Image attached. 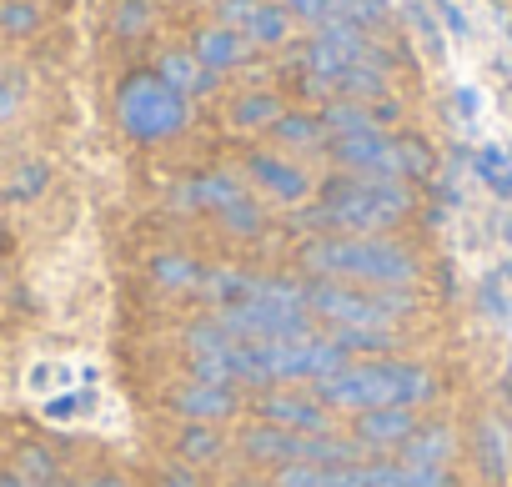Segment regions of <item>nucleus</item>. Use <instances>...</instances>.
<instances>
[{"label":"nucleus","mask_w":512,"mask_h":487,"mask_svg":"<svg viewBox=\"0 0 512 487\" xmlns=\"http://www.w3.org/2000/svg\"><path fill=\"white\" fill-rule=\"evenodd\" d=\"M121 126L136 141H166L186 126V96L171 91L161 76H131L121 91Z\"/></svg>","instance_id":"nucleus-6"},{"label":"nucleus","mask_w":512,"mask_h":487,"mask_svg":"<svg viewBox=\"0 0 512 487\" xmlns=\"http://www.w3.org/2000/svg\"><path fill=\"white\" fill-rule=\"evenodd\" d=\"M16 101H21V91H16V86H0V121H11Z\"/></svg>","instance_id":"nucleus-27"},{"label":"nucleus","mask_w":512,"mask_h":487,"mask_svg":"<svg viewBox=\"0 0 512 487\" xmlns=\"http://www.w3.org/2000/svg\"><path fill=\"white\" fill-rule=\"evenodd\" d=\"M0 26H6V31H31L36 26V11L31 6H6V11H0Z\"/></svg>","instance_id":"nucleus-26"},{"label":"nucleus","mask_w":512,"mask_h":487,"mask_svg":"<svg viewBox=\"0 0 512 487\" xmlns=\"http://www.w3.org/2000/svg\"><path fill=\"white\" fill-rule=\"evenodd\" d=\"M196 61H201L211 76H216V71H231V66L246 61V41H241L236 31H226V26H211V31L196 36Z\"/></svg>","instance_id":"nucleus-14"},{"label":"nucleus","mask_w":512,"mask_h":487,"mask_svg":"<svg viewBox=\"0 0 512 487\" xmlns=\"http://www.w3.org/2000/svg\"><path fill=\"white\" fill-rule=\"evenodd\" d=\"M171 487H191V482H181V477H171Z\"/></svg>","instance_id":"nucleus-30"},{"label":"nucleus","mask_w":512,"mask_h":487,"mask_svg":"<svg viewBox=\"0 0 512 487\" xmlns=\"http://www.w3.org/2000/svg\"><path fill=\"white\" fill-rule=\"evenodd\" d=\"M221 26L246 46H282L292 36V16L277 0H221Z\"/></svg>","instance_id":"nucleus-8"},{"label":"nucleus","mask_w":512,"mask_h":487,"mask_svg":"<svg viewBox=\"0 0 512 487\" xmlns=\"http://www.w3.org/2000/svg\"><path fill=\"white\" fill-rule=\"evenodd\" d=\"M151 277L161 287H171V292H186V287H201L206 282V272L196 262H186V257H156L151 262Z\"/></svg>","instance_id":"nucleus-17"},{"label":"nucleus","mask_w":512,"mask_h":487,"mask_svg":"<svg viewBox=\"0 0 512 487\" xmlns=\"http://www.w3.org/2000/svg\"><path fill=\"white\" fill-rule=\"evenodd\" d=\"M332 342L342 352H367V347H387L392 332L387 327H332Z\"/></svg>","instance_id":"nucleus-20"},{"label":"nucleus","mask_w":512,"mask_h":487,"mask_svg":"<svg viewBox=\"0 0 512 487\" xmlns=\"http://www.w3.org/2000/svg\"><path fill=\"white\" fill-rule=\"evenodd\" d=\"M372 126H377V116H367L362 106H347V101H342V106H332V111L322 116V131H332V141H337V136H357V131H372Z\"/></svg>","instance_id":"nucleus-18"},{"label":"nucleus","mask_w":512,"mask_h":487,"mask_svg":"<svg viewBox=\"0 0 512 487\" xmlns=\"http://www.w3.org/2000/svg\"><path fill=\"white\" fill-rule=\"evenodd\" d=\"M236 126H272V121H282V106L272 101V96H246V101H236Z\"/></svg>","instance_id":"nucleus-19"},{"label":"nucleus","mask_w":512,"mask_h":487,"mask_svg":"<svg viewBox=\"0 0 512 487\" xmlns=\"http://www.w3.org/2000/svg\"><path fill=\"white\" fill-rule=\"evenodd\" d=\"M282 11H297V16H307V21H322V26H327L332 0H282Z\"/></svg>","instance_id":"nucleus-24"},{"label":"nucleus","mask_w":512,"mask_h":487,"mask_svg":"<svg viewBox=\"0 0 512 487\" xmlns=\"http://www.w3.org/2000/svg\"><path fill=\"white\" fill-rule=\"evenodd\" d=\"M176 201L181 206H201V211H216L231 231H256L262 226V211H256V201L231 181V176H196V181H186L181 191H176Z\"/></svg>","instance_id":"nucleus-7"},{"label":"nucleus","mask_w":512,"mask_h":487,"mask_svg":"<svg viewBox=\"0 0 512 487\" xmlns=\"http://www.w3.org/2000/svg\"><path fill=\"white\" fill-rule=\"evenodd\" d=\"M246 166H251V181L262 186V191H272L277 201H302L307 186H312L302 166H292V161H282V156H267V151L251 156Z\"/></svg>","instance_id":"nucleus-11"},{"label":"nucleus","mask_w":512,"mask_h":487,"mask_svg":"<svg viewBox=\"0 0 512 487\" xmlns=\"http://www.w3.org/2000/svg\"><path fill=\"white\" fill-rule=\"evenodd\" d=\"M0 487H31V477H21V472H0Z\"/></svg>","instance_id":"nucleus-28"},{"label":"nucleus","mask_w":512,"mask_h":487,"mask_svg":"<svg viewBox=\"0 0 512 487\" xmlns=\"http://www.w3.org/2000/svg\"><path fill=\"white\" fill-rule=\"evenodd\" d=\"M417 432V422H412V407H382V412H362L357 417V447H367V452H387V447H402L407 437Z\"/></svg>","instance_id":"nucleus-10"},{"label":"nucleus","mask_w":512,"mask_h":487,"mask_svg":"<svg viewBox=\"0 0 512 487\" xmlns=\"http://www.w3.org/2000/svg\"><path fill=\"white\" fill-rule=\"evenodd\" d=\"M171 402H176V412L201 417V422H216V417H231V412H236L231 387H211V382H186Z\"/></svg>","instance_id":"nucleus-13"},{"label":"nucleus","mask_w":512,"mask_h":487,"mask_svg":"<svg viewBox=\"0 0 512 487\" xmlns=\"http://www.w3.org/2000/svg\"><path fill=\"white\" fill-rule=\"evenodd\" d=\"M302 267L317 282H357V287H387V292H407L422 267L407 247L382 236H317L302 247Z\"/></svg>","instance_id":"nucleus-1"},{"label":"nucleus","mask_w":512,"mask_h":487,"mask_svg":"<svg viewBox=\"0 0 512 487\" xmlns=\"http://www.w3.org/2000/svg\"><path fill=\"white\" fill-rule=\"evenodd\" d=\"M477 181H487L497 196H512V171H507V161H502V151H477Z\"/></svg>","instance_id":"nucleus-21"},{"label":"nucleus","mask_w":512,"mask_h":487,"mask_svg":"<svg viewBox=\"0 0 512 487\" xmlns=\"http://www.w3.org/2000/svg\"><path fill=\"white\" fill-rule=\"evenodd\" d=\"M307 312H317L332 327H387L412 312L407 292L387 287H347V282H312L307 287Z\"/></svg>","instance_id":"nucleus-5"},{"label":"nucleus","mask_w":512,"mask_h":487,"mask_svg":"<svg viewBox=\"0 0 512 487\" xmlns=\"http://www.w3.org/2000/svg\"><path fill=\"white\" fill-rule=\"evenodd\" d=\"M452 452H457V442L447 427H422L402 442V462H417V467H447Z\"/></svg>","instance_id":"nucleus-15"},{"label":"nucleus","mask_w":512,"mask_h":487,"mask_svg":"<svg viewBox=\"0 0 512 487\" xmlns=\"http://www.w3.org/2000/svg\"><path fill=\"white\" fill-rule=\"evenodd\" d=\"M181 452H186V457H211V452H216V437L201 432V427H191V432L181 437Z\"/></svg>","instance_id":"nucleus-25"},{"label":"nucleus","mask_w":512,"mask_h":487,"mask_svg":"<svg viewBox=\"0 0 512 487\" xmlns=\"http://www.w3.org/2000/svg\"><path fill=\"white\" fill-rule=\"evenodd\" d=\"M246 487H256V482H246Z\"/></svg>","instance_id":"nucleus-31"},{"label":"nucleus","mask_w":512,"mask_h":487,"mask_svg":"<svg viewBox=\"0 0 512 487\" xmlns=\"http://www.w3.org/2000/svg\"><path fill=\"white\" fill-rule=\"evenodd\" d=\"M482 307L492 317H512V272H492L482 282Z\"/></svg>","instance_id":"nucleus-22"},{"label":"nucleus","mask_w":512,"mask_h":487,"mask_svg":"<svg viewBox=\"0 0 512 487\" xmlns=\"http://www.w3.org/2000/svg\"><path fill=\"white\" fill-rule=\"evenodd\" d=\"M277 487H402L397 462H342V467H282Z\"/></svg>","instance_id":"nucleus-9"},{"label":"nucleus","mask_w":512,"mask_h":487,"mask_svg":"<svg viewBox=\"0 0 512 487\" xmlns=\"http://www.w3.org/2000/svg\"><path fill=\"white\" fill-rule=\"evenodd\" d=\"M236 382H327L332 372L347 367V352L332 337H287V342H262V347H231L226 357Z\"/></svg>","instance_id":"nucleus-3"},{"label":"nucleus","mask_w":512,"mask_h":487,"mask_svg":"<svg viewBox=\"0 0 512 487\" xmlns=\"http://www.w3.org/2000/svg\"><path fill=\"white\" fill-rule=\"evenodd\" d=\"M161 81L181 96H196V91H211V71L196 61V51H171L161 61Z\"/></svg>","instance_id":"nucleus-16"},{"label":"nucleus","mask_w":512,"mask_h":487,"mask_svg":"<svg viewBox=\"0 0 512 487\" xmlns=\"http://www.w3.org/2000/svg\"><path fill=\"white\" fill-rule=\"evenodd\" d=\"M91 487H126V482H121V477H96Z\"/></svg>","instance_id":"nucleus-29"},{"label":"nucleus","mask_w":512,"mask_h":487,"mask_svg":"<svg viewBox=\"0 0 512 487\" xmlns=\"http://www.w3.org/2000/svg\"><path fill=\"white\" fill-rule=\"evenodd\" d=\"M412 196L402 181H382V176H347V181H332L322 206H317V221L322 226H337V236H367V231H382L392 226L397 216H407Z\"/></svg>","instance_id":"nucleus-4"},{"label":"nucleus","mask_w":512,"mask_h":487,"mask_svg":"<svg viewBox=\"0 0 512 487\" xmlns=\"http://www.w3.org/2000/svg\"><path fill=\"white\" fill-rule=\"evenodd\" d=\"M262 417L287 432H327V407L317 397H262Z\"/></svg>","instance_id":"nucleus-12"},{"label":"nucleus","mask_w":512,"mask_h":487,"mask_svg":"<svg viewBox=\"0 0 512 487\" xmlns=\"http://www.w3.org/2000/svg\"><path fill=\"white\" fill-rule=\"evenodd\" d=\"M277 136L287 146H312V141H322V121H312V116H282L277 121Z\"/></svg>","instance_id":"nucleus-23"},{"label":"nucleus","mask_w":512,"mask_h":487,"mask_svg":"<svg viewBox=\"0 0 512 487\" xmlns=\"http://www.w3.org/2000/svg\"><path fill=\"white\" fill-rule=\"evenodd\" d=\"M437 392L432 372L417 362H347L327 382H317V402L327 412H382V407H417Z\"/></svg>","instance_id":"nucleus-2"}]
</instances>
